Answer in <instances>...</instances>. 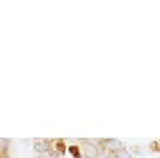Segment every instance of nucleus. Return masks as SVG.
<instances>
[{
  "label": "nucleus",
  "mask_w": 160,
  "mask_h": 158,
  "mask_svg": "<svg viewBox=\"0 0 160 158\" xmlns=\"http://www.w3.org/2000/svg\"><path fill=\"white\" fill-rule=\"evenodd\" d=\"M102 145H103V150L111 151L112 154L117 152V151H119L121 148H124L121 142L117 141V139H105V141H102Z\"/></svg>",
  "instance_id": "f257e3e1"
},
{
  "label": "nucleus",
  "mask_w": 160,
  "mask_h": 158,
  "mask_svg": "<svg viewBox=\"0 0 160 158\" xmlns=\"http://www.w3.org/2000/svg\"><path fill=\"white\" fill-rule=\"evenodd\" d=\"M34 150L38 152V154H47L51 151L50 146V141H45V139H37L34 142Z\"/></svg>",
  "instance_id": "f03ea898"
},
{
  "label": "nucleus",
  "mask_w": 160,
  "mask_h": 158,
  "mask_svg": "<svg viewBox=\"0 0 160 158\" xmlns=\"http://www.w3.org/2000/svg\"><path fill=\"white\" fill-rule=\"evenodd\" d=\"M114 158H132L130 155V152H127L125 148H121L119 151H117V152H114Z\"/></svg>",
  "instance_id": "7ed1b4c3"
},
{
  "label": "nucleus",
  "mask_w": 160,
  "mask_h": 158,
  "mask_svg": "<svg viewBox=\"0 0 160 158\" xmlns=\"http://www.w3.org/2000/svg\"><path fill=\"white\" fill-rule=\"evenodd\" d=\"M0 158H6V157H3V155H0Z\"/></svg>",
  "instance_id": "20e7f679"
}]
</instances>
